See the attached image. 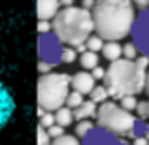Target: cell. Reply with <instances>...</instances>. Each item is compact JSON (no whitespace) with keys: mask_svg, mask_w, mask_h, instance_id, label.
I'll use <instances>...</instances> for the list:
<instances>
[{"mask_svg":"<svg viewBox=\"0 0 149 145\" xmlns=\"http://www.w3.org/2000/svg\"><path fill=\"white\" fill-rule=\"evenodd\" d=\"M132 0H96L93 8L95 32L104 40H123L130 36L136 19Z\"/></svg>","mask_w":149,"mask_h":145,"instance_id":"obj_1","label":"cell"},{"mask_svg":"<svg viewBox=\"0 0 149 145\" xmlns=\"http://www.w3.org/2000/svg\"><path fill=\"white\" fill-rule=\"evenodd\" d=\"M102 83L108 89L109 98H113V100H121L123 96L128 94L138 96L146 91L147 68H143L136 60L119 58V60L109 62Z\"/></svg>","mask_w":149,"mask_h":145,"instance_id":"obj_2","label":"cell"},{"mask_svg":"<svg viewBox=\"0 0 149 145\" xmlns=\"http://www.w3.org/2000/svg\"><path fill=\"white\" fill-rule=\"evenodd\" d=\"M51 23H53V32L57 34V38L70 47L85 44L87 38L95 34L93 11L81 6L61 8Z\"/></svg>","mask_w":149,"mask_h":145,"instance_id":"obj_3","label":"cell"},{"mask_svg":"<svg viewBox=\"0 0 149 145\" xmlns=\"http://www.w3.org/2000/svg\"><path fill=\"white\" fill-rule=\"evenodd\" d=\"M70 79L66 72H49L40 74L38 79V108L45 111H57L66 104L70 94Z\"/></svg>","mask_w":149,"mask_h":145,"instance_id":"obj_4","label":"cell"},{"mask_svg":"<svg viewBox=\"0 0 149 145\" xmlns=\"http://www.w3.org/2000/svg\"><path fill=\"white\" fill-rule=\"evenodd\" d=\"M136 123H138V117L132 111H127L125 108H121L117 102L108 100L98 105L96 124L109 132H113V134L121 136V138H130Z\"/></svg>","mask_w":149,"mask_h":145,"instance_id":"obj_5","label":"cell"},{"mask_svg":"<svg viewBox=\"0 0 149 145\" xmlns=\"http://www.w3.org/2000/svg\"><path fill=\"white\" fill-rule=\"evenodd\" d=\"M62 49H64V44L57 38L55 32L40 34V38H38V55H40V60L49 62L53 66L61 64Z\"/></svg>","mask_w":149,"mask_h":145,"instance_id":"obj_6","label":"cell"},{"mask_svg":"<svg viewBox=\"0 0 149 145\" xmlns=\"http://www.w3.org/2000/svg\"><path fill=\"white\" fill-rule=\"evenodd\" d=\"M130 36L134 45L138 47L140 55L149 58V8L142 10L134 19V25H132Z\"/></svg>","mask_w":149,"mask_h":145,"instance_id":"obj_7","label":"cell"},{"mask_svg":"<svg viewBox=\"0 0 149 145\" xmlns=\"http://www.w3.org/2000/svg\"><path fill=\"white\" fill-rule=\"evenodd\" d=\"M81 145H128V142H125L121 136L113 134V132L106 130L96 124L83 139H81Z\"/></svg>","mask_w":149,"mask_h":145,"instance_id":"obj_8","label":"cell"},{"mask_svg":"<svg viewBox=\"0 0 149 145\" xmlns=\"http://www.w3.org/2000/svg\"><path fill=\"white\" fill-rule=\"evenodd\" d=\"M15 111V100L11 96L10 89L0 81V132L8 126Z\"/></svg>","mask_w":149,"mask_h":145,"instance_id":"obj_9","label":"cell"},{"mask_svg":"<svg viewBox=\"0 0 149 145\" xmlns=\"http://www.w3.org/2000/svg\"><path fill=\"white\" fill-rule=\"evenodd\" d=\"M70 87L74 91L81 92V94H91V91L96 87V79L93 77V74L89 70H81V72L74 74L70 79Z\"/></svg>","mask_w":149,"mask_h":145,"instance_id":"obj_10","label":"cell"},{"mask_svg":"<svg viewBox=\"0 0 149 145\" xmlns=\"http://www.w3.org/2000/svg\"><path fill=\"white\" fill-rule=\"evenodd\" d=\"M58 10H61L58 0H38V19L40 21H53Z\"/></svg>","mask_w":149,"mask_h":145,"instance_id":"obj_11","label":"cell"},{"mask_svg":"<svg viewBox=\"0 0 149 145\" xmlns=\"http://www.w3.org/2000/svg\"><path fill=\"white\" fill-rule=\"evenodd\" d=\"M96 111H98V104L89 100H83L79 108L74 109V119L76 121H85V119H96Z\"/></svg>","mask_w":149,"mask_h":145,"instance_id":"obj_12","label":"cell"},{"mask_svg":"<svg viewBox=\"0 0 149 145\" xmlns=\"http://www.w3.org/2000/svg\"><path fill=\"white\" fill-rule=\"evenodd\" d=\"M102 57H104L106 60H109V62L123 58V45H121L117 40H106L104 47H102Z\"/></svg>","mask_w":149,"mask_h":145,"instance_id":"obj_13","label":"cell"},{"mask_svg":"<svg viewBox=\"0 0 149 145\" xmlns=\"http://www.w3.org/2000/svg\"><path fill=\"white\" fill-rule=\"evenodd\" d=\"M55 113V123L57 124H61V126H70V124L74 123V109L72 108H68V105H62V108H58L57 111H53Z\"/></svg>","mask_w":149,"mask_h":145,"instance_id":"obj_14","label":"cell"},{"mask_svg":"<svg viewBox=\"0 0 149 145\" xmlns=\"http://www.w3.org/2000/svg\"><path fill=\"white\" fill-rule=\"evenodd\" d=\"M98 53H95V51H83V53H79V64L83 70H89L91 72L93 68H96L98 66Z\"/></svg>","mask_w":149,"mask_h":145,"instance_id":"obj_15","label":"cell"},{"mask_svg":"<svg viewBox=\"0 0 149 145\" xmlns=\"http://www.w3.org/2000/svg\"><path fill=\"white\" fill-rule=\"evenodd\" d=\"M89 96H91V100L96 102L98 105L109 100V92H108V89L104 87V83H102V85H96V87L91 91V94H89Z\"/></svg>","mask_w":149,"mask_h":145,"instance_id":"obj_16","label":"cell"},{"mask_svg":"<svg viewBox=\"0 0 149 145\" xmlns=\"http://www.w3.org/2000/svg\"><path fill=\"white\" fill-rule=\"evenodd\" d=\"M104 38L98 36V34H91V36L87 38V42H85V47H87V51H95V53H98V51H102V47H104Z\"/></svg>","mask_w":149,"mask_h":145,"instance_id":"obj_17","label":"cell"},{"mask_svg":"<svg viewBox=\"0 0 149 145\" xmlns=\"http://www.w3.org/2000/svg\"><path fill=\"white\" fill-rule=\"evenodd\" d=\"M95 126H96V124L93 123L91 119H85V121H77V124H76V136H77V138H79V139H83L85 136H87V134H89V132H91V130H93V128H95Z\"/></svg>","mask_w":149,"mask_h":145,"instance_id":"obj_18","label":"cell"},{"mask_svg":"<svg viewBox=\"0 0 149 145\" xmlns=\"http://www.w3.org/2000/svg\"><path fill=\"white\" fill-rule=\"evenodd\" d=\"M77 58H79V57H77L76 47L64 45V49H62V55H61V64H74Z\"/></svg>","mask_w":149,"mask_h":145,"instance_id":"obj_19","label":"cell"},{"mask_svg":"<svg viewBox=\"0 0 149 145\" xmlns=\"http://www.w3.org/2000/svg\"><path fill=\"white\" fill-rule=\"evenodd\" d=\"M51 145H81V142L76 134L74 136L72 134H62V136H58V138L51 139Z\"/></svg>","mask_w":149,"mask_h":145,"instance_id":"obj_20","label":"cell"},{"mask_svg":"<svg viewBox=\"0 0 149 145\" xmlns=\"http://www.w3.org/2000/svg\"><path fill=\"white\" fill-rule=\"evenodd\" d=\"M85 94H81V92H77V91H70V94H68V98H66V104L64 105H68V108H72V109H76V108H79L81 104H83V98Z\"/></svg>","mask_w":149,"mask_h":145,"instance_id":"obj_21","label":"cell"},{"mask_svg":"<svg viewBox=\"0 0 149 145\" xmlns=\"http://www.w3.org/2000/svg\"><path fill=\"white\" fill-rule=\"evenodd\" d=\"M136 117L138 119H143L147 121L149 119V98L147 100H138V105H136Z\"/></svg>","mask_w":149,"mask_h":145,"instance_id":"obj_22","label":"cell"},{"mask_svg":"<svg viewBox=\"0 0 149 145\" xmlns=\"http://www.w3.org/2000/svg\"><path fill=\"white\" fill-rule=\"evenodd\" d=\"M140 55L138 47L134 45V42H128V44L123 45V58H128V60H136Z\"/></svg>","mask_w":149,"mask_h":145,"instance_id":"obj_23","label":"cell"},{"mask_svg":"<svg viewBox=\"0 0 149 145\" xmlns=\"http://www.w3.org/2000/svg\"><path fill=\"white\" fill-rule=\"evenodd\" d=\"M119 105H121V108H125L127 111H134L136 105H138V96H134V94L123 96V98L119 100Z\"/></svg>","mask_w":149,"mask_h":145,"instance_id":"obj_24","label":"cell"},{"mask_svg":"<svg viewBox=\"0 0 149 145\" xmlns=\"http://www.w3.org/2000/svg\"><path fill=\"white\" fill-rule=\"evenodd\" d=\"M53 124H55V113L53 111H44L40 115V124H38V126L49 128V126H53Z\"/></svg>","mask_w":149,"mask_h":145,"instance_id":"obj_25","label":"cell"},{"mask_svg":"<svg viewBox=\"0 0 149 145\" xmlns=\"http://www.w3.org/2000/svg\"><path fill=\"white\" fill-rule=\"evenodd\" d=\"M45 130H47V134H49V138H51V139H55V138H58V136L66 134V132H64V126H61V124H57V123H55L53 126L45 128Z\"/></svg>","mask_w":149,"mask_h":145,"instance_id":"obj_26","label":"cell"},{"mask_svg":"<svg viewBox=\"0 0 149 145\" xmlns=\"http://www.w3.org/2000/svg\"><path fill=\"white\" fill-rule=\"evenodd\" d=\"M38 145H51V138H49L47 130L42 126H38Z\"/></svg>","mask_w":149,"mask_h":145,"instance_id":"obj_27","label":"cell"},{"mask_svg":"<svg viewBox=\"0 0 149 145\" xmlns=\"http://www.w3.org/2000/svg\"><path fill=\"white\" fill-rule=\"evenodd\" d=\"M38 32L40 34L53 32V23L51 21H38Z\"/></svg>","mask_w":149,"mask_h":145,"instance_id":"obj_28","label":"cell"},{"mask_svg":"<svg viewBox=\"0 0 149 145\" xmlns=\"http://www.w3.org/2000/svg\"><path fill=\"white\" fill-rule=\"evenodd\" d=\"M93 77H95L96 81H104V76H106V68H102V66H96V68L91 70Z\"/></svg>","mask_w":149,"mask_h":145,"instance_id":"obj_29","label":"cell"},{"mask_svg":"<svg viewBox=\"0 0 149 145\" xmlns=\"http://www.w3.org/2000/svg\"><path fill=\"white\" fill-rule=\"evenodd\" d=\"M38 72H40V74H49V72H53V64L40 60V62H38Z\"/></svg>","mask_w":149,"mask_h":145,"instance_id":"obj_30","label":"cell"},{"mask_svg":"<svg viewBox=\"0 0 149 145\" xmlns=\"http://www.w3.org/2000/svg\"><path fill=\"white\" fill-rule=\"evenodd\" d=\"M132 2H134V6L138 8L140 11H142V10H147V8H149V0H132Z\"/></svg>","mask_w":149,"mask_h":145,"instance_id":"obj_31","label":"cell"},{"mask_svg":"<svg viewBox=\"0 0 149 145\" xmlns=\"http://www.w3.org/2000/svg\"><path fill=\"white\" fill-rule=\"evenodd\" d=\"M96 4V0H81V8H85V10H93Z\"/></svg>","mask_w":149,"mask_h":145,"instance_id":"obj_32","label":"cell"},{"mask_svg":"<svg viewBox=\"0 0 149 145\" xmlns=\"http://www.w3.org/2000/svg\"><path fill=\"white\" fill-rule=\"evenodd\" d=\"M132 145H149V142H147V138L140 136V138H134V139H132Z\"/></svg>","mask_w":149,"mask_h":145,"instance_id":"obj_33","label":"cell"},{"mask_svg":"<svg viewBox=\"0 0 149 145\" xmlns=\"http://www.w3.org/2000/svg\"><path fill=\"white\" fill-rule=\"evenodd\" d=\"M58 2H61V8H68V6H74L76 0H58Z\"/></svg>","mask_w":149,"mask_h":145,"instance_id":"obj_34","label":"cell"},{"mask_svg":"<svg viewBox=\"0 0 149 145\" xmlns=\"http://www.w3.org/2000/svg\"><path fill=\"white\" fill-rule=\"evenodd\" d=\"M146 92L149 94V70H147V83H146Z\"/></svg>","mask_w":149,"mask_h":145,"instance_id":"obj_35","label":"cell"},{"mask_svg":"<svg viewBox=\"0 0 149 145\" xmlns=\"http://www.w3.org/2000/svg\"><path fill=\"white\" fill-rule=\"evenodd\" d=\"M143 138H147V142H149V124H147V128H146V134H143Z\"/></svg>","mask_w":149,"mask_h":145,"instance_id":"obj_36","label":"cell"}]
</instances>
